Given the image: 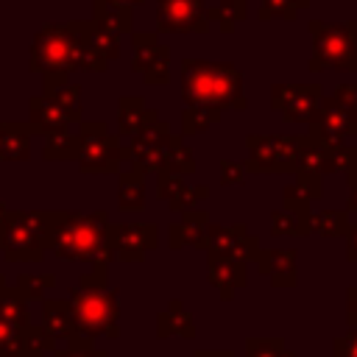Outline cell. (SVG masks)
<instances>
[{
    "label": "cell",
    "mask_w": 357,
    "mask_h": 357,
    "mask_svg": "<svg viewBox=\"0 0 357 357\" xmlns=\"http://www.w3.org/2000/svg\"><path fill=\"white\" fill-rule=\"evenodd\" d=\"M45 248L67 262H84L89 268H109L114 248L109 243V212L47 209L45 215Z\"/></svg>",
    "instance_id": "obj_1"
},
{
    "label": "cell",
    "mask_w": 357,
    "mask_h": 357,
    "mask_svg": "<svg viewBox=\"0 0 357 357\" xmlns=\"http://www.w3.org/2000/svg\"><path fill=\"white\" fill-rule=\"evenodd\" d=\"M181 100L184 106L243 112L248 106L243 92V73L229 61L181 59Z\"/></svg>",
    "instance_id": "obj_2"
},
{
    "label": "cell",
    "mask_w": 357,
    "mask_h": 357,
    "mask_svg": "<svg viewBox=\"0 0 357 357\" xmlns=\"http://www.w3.org/2000/svg\"><path fill=\"white\" fill-rule=\"evenodd\" d=\"M109 268L84 271L78 284L70 290V304L75 315V335L95 340V337H117L120 335V301L117 290L106 282Z\"/></svg>",
    "instance_id": "obj_3"
},
{
    "label": "cell",
    "mask_w": 357,
    "mask_h": 357,
    "mask_svg": "<svg viewBox=\"0 0 357 357\" xmlns=\"http://www.w3.org/2000/svg\"><path fill=\"white\" fill-rule=\"evenodd\" d=\"M75 47L78 20L47 22L33 33L28 70L42 75V92H53L70 81V73H75Z\"/></svg>",
    "instance_id": "obj_4"
},
{
    "label": "cell",
    "mask_w": 357,
    "mask_h": 357,
    "mask_svg": "<svg viewBox=\"0 0 357 357\" xmlns=\"http://www.w3.org/2000/svg\"><path fill=\"white\" fill-rule=\"evenodd\" d=\"M307 31L312 36V53L307 59L310 73H321V70L357 73V20H346V22L310 20Z\"/></svg>",
    "instance_id": "obj_5"
},
{
    "label": "cell",
    "mask_w": 357,
    "mask_h": 357,
    "mask_svg": "<svg viewBox=\"0 0 357 357\" xmlns=\"http://www.w3.org/2000/svg\"><path fill=\"white\" fill-rule=\"evenodd\" d=\"M47 209H8L0 220V254L8 262H42Z\"/></svg>",
    "instance_id": "obj_6"
},
{
    "label": "cell",
    "mask_w": 357,
    "mask_h": 357,
    "mask_svg": "<svg viewBox=\"0 0 357 357\" xmlns=\"http://www.w3.org/2000/svg\"><path fill=\"white\" fill-rule=\"evenodd\" d=\"M75 137H78L75 162L84 173L109 176V173L123 170V159H120L123 139L117 134H112L103 120H81Z\"/></svg>",
    "instance_id": "obj_7"
},
{
    "label": "cell",
    "mask_w": 357,
    "mask_h": 357,
    "mask_svg": "<svg viewBox=\"0 0 357 357\" xmlns=\"http://www.w3.org/2000/svg\"><path fill=\"white\" fill-rule=\"evenodd\" d=\"M301 142H304V134H293V137L248 134L245 137V148H248L245 170L248 173H268V176L293 173L296 156L301 151Z\"/></svg>",
    "instance_id": "obj_8"
},
{
    "label": "cell",
    "mask_w": 357,
    "mask_h": 357,
    "mask_svg": "<svg viewBox=\"0 0 357 357\" xmlns=\"http://www.w3.org/2000/svg\"><path fill=\"white\" fill-rule=\"evenodd\" d=\"M307 134L321 145H343L346 137H357V109L340 103L335 95H324L312 120L307 123Z\"/></svg>",
    "instance_id": "obj_9"
},
{
    "label": "cell",
    "mask_w": 357,
    "mask_h": 357,
    "mask_svg": "<svg viewBox=\"0 0 357 357\" xmlns=\"http://www.w3.org/2000/svg\"><path fill=\"white\" fill-rule=\"evenodd\" d=\"M131 70L142 75L148 86H167L170 47L159 42L156 31H131Z\"/></svg>",
    "instance_id": "obj_10"
},
{
    "label": "cell",
    "mask_w": 357,
    "mask_h": 357,
    "mask_svg": "<svg viewBox=\"0 0 357 357\" xmlns=\"http://www.w3.org/2000/svg\"><path fill=\"white\" fill-rule=\"evenodd\" d=\"M170 126L159 117L153 126H148L145 131H139L137 137L128 139V145H123L120 159L126 167H134L137 173H159L162 167V151L170 139Z\"/></svg>",
    "instance_id": "obj_11"
},
{
    "label": "cell",
    "mask_w": 357,
    "mask_h": 357,
    "mask_svg": "<svg viewBox=\"0 0 357 357\" xmlns=\"http://www.w3.org/2000/svg\"><path fill=\"white\" fill-rule=\"evenodd\" d=\"M321 98H324V86L315 81L271 86V109L279 112L284 123H310Z\"/></svg>",
    "instance_id": "obj_12"
},
{
    "label": "cell",
    "mask_w": 357,
    "mask_h": 357,
    "mask_svg": "<svg viewBox=\"0 0 357 357\" xmlns=\"http://www.w3.org/2000/svg\"><path fill=\"white\" fill-rule=\"evenodd\" d=\"M206 0H156V33H206Z\"/></svg>",
    "instance_id": "obj_13"
},
{
    "label": "cell",
    "mask_w": 357,
    "mask_h": 357,
    "mask_svg": "<svg viewBox=\"0 0 357 357\" xmlns=\"http://www.w3.org/2000/svg\"><path fill=\"white\" fill-rule=\"evenodd\" d=\"M59 343L42 329V324H6L0 321V357H47Z\"/></svg>",
    "instance_id": "obj_14"
},
{
    "label": "cell",
    "mask_w": 357,
    "mask_h": 357,
    "mask_svg": "<svg viewBox=\"0 0 357 357\" xmlns=\"http://www.w3.org/2000/svg\"><path fill=\"white\" fill-rule=\"evenodd\" d=\"M109 243L114 248V259L142 262L145 254L159 245V226L156 223H109Z\"/></svg>",
    "instance_id": "obj_15"
},
{
    "label": "cell",
    "mask_w": 357,
    "mask_h": 357,
    "mask_svg": "<svg viewBox=\"0 0 357 357\" xmlns=\"http://www.w3.org/2000/svg\"><path fill=\"white\" fill-rule=\"evenodd\" d=\"M204 251L223 254V257H231V259L251 265L259 259L262 245H259V234H251L245 223H234V226H209V237H206Z\"/></svg>",
    "instance_id": "obj_16"
},
{
    "label": "cell",
    "mask_w": 357,
    "mask_h": 357,
    "mask_svg": "<svg viewBox=\"0 0 357 357\" xmlns=\"http://www.w3.org/2000/svg\"><path fill=\"white\" fill-rule=\"evenodd\" d=\"M206 279L220 293L223 301H231L234 293L248 284V265L240 262V259L206 251Z\"/></svg>",
    "instance_id": "obj_17"
},
{
    "label": "cell",
    "mask_w": 357,
    "mask_h": 357,
    "mask_svg": "<svg viewBox=\"0 0 357 357\" xmlns=\"http://www.w3.org/2000/svg\"><path fill=\"white\" fill-rule=\"evenodd\" d=\"M209 212L206 209H187L178 215L176 223H170L167 229V245L173 251L178 248H206V237H209Z\"/></svg>",
    "instance_id": "obj_18"
},
{
    "label": "cell",
    "mask_w": 357,
    "mask_h": 357,
    "mask_svg": "<svg viewBox=\"0 0 357 357\" xmlns=\"http://www.w3.org/2000/svg\"><path fill=\"white\" fill-rule=\"evenodd\" d=\"M28 112H31L28 123H31L33 134H42V137H45V134H53V131H67L70 126H75L73 114H70L64 106H59L56 98L47 95V92L31 95Z\"/></svg>",
    "instance_id": "obj_19"
},
{
    "label": "cell",
    "mask_w": 357,
    "mask_h": 357,
    "mask_svg": "<svg viewBox=\"0 0 357 357\" xmlns=\"http://www.w3.org/2000/svg\"><path fill=\"white\" fill-rule=\"evenodd\" d=\"M298 251L296 248H262L259 259L254 262L257 271L273 284V287H296L298 284Z\"/></svg>",
    "instance_id": "obj_20"
},
{
    "label": "cell",
    "mask_w": 357,
    "mask_h": 357,
    "mask_svg": "<svg viewBox=\"0 0 357 357\" xmlns=\"http://www.w3.org/2000/svg\"><path fill=\"white\" fill-rule=\"evenodd\" d=\"M159 120V112L145 106V100L139 95H123L117 100V137H137L139 131H145L148 126H153Z\"/></svg>",
    "instance_id": "obj_21"
},
{
    "label": "cell",
    "mask_w": 357,
    "mask_h": 357,
    "mask_svg": "<svg viewBox=\"0 0 357 357\" xmlns=\"http://www.w3.org/2000/svg\"><path fill=\"white\" fill-rule=\"evenodd\" d=\"M33 128L25 120H0V159L3 162H25L31 159Z\"/></svg>",
    "instance_id": "obj_22"
},
{
    "label": "cell",
    "mask_w": 357,
    "mask_h": 357,
    "mask_svg": "<svg viewBox=\"0 0 357 357\" xmlns=\"http://www.w3.org/2000/svg\"><path fill=\"white\" fill-rule=\"evenodd\" d=\"M42 329L56 343L75 337V315L70 298H42Z\"/></svg>",
    "instance_id": "obj_23"
},
{
    "label": "cell",
    "mask_w": 357,
    "mask_h": 357,
    "mask_svg": "<svg viewBox=\"0 0 357 357\" xmlns=\"http://www.w3.org/2000/svg\"><path fill=\"white\" fill-rule=\"evenodd\" d=\"M89 22L112 36H123L134 31V11L128 6L112 3V0H92V17Z\"/></svg>",
    "instance_id": "obj_24"
},
{
    "label": "cell",
    "mask_w": 357,
    "mask_h": 357,
    "mask_svg": "<svg viewBox=\"0 0 357 357\" xmlns=\"http://www.w3.org/2000/svg\"><path fill=\"white\" fill-rule=\"evenodd\" d=\"M156 335H159V337L178 335V337H184V340H192V337H195L192 312L184 307L181 298H170V301H167V310L156 315Z\"/></svg>",
    "instance_id": "obj_25"
},
{
    "label": "cell",
    "mask_w": 357,
    "mask_h": 357,
    "mask_svg": "<svg viewBox=\"0 0 357 357\" xmlns=\"http://www.w3.org/2000/svg\"><path fill=\"white\" fill-rule=\"evenodd\" d=\"M117 206L123 212L145 209V176L134 167H123L117 173Z\"/></svg>",
    "instance_id": "obj_26"
},
{
    "label": "cell",
    "mask_w": 357,
    "mask_h": 357,
    "mask_svg": "<svg viewBox=\"0 0 357 357\" xmlns=\"http://www.w3.org/2000/svg\"><path fill=\"white\" fill-rule=\"evenodd\" d=\"M195 156L190 151V145L184 142L181 134H170L165 151H162V167L165 173H176V176H192L195 173Z\"/></svg>",
    "instance_id": "obj_27"
},
{
    "label": "cell",
    "mask_w": 357,
    "mask_h": 357,
    "mask_svg": "<svg viewBox=\"0 0 357 357\" xmlns=\"http://www.w3.org/2000/svg\"><path fill=\"white\" fill-rule=\"evenodd\" d=\"M209 25L215 22L223 33L234 31V25L248 20V0H218L215 6H206Z\"/></svg>",
    "instance_id": "obj_28"
},
{
    "label": "cell",
    "mask_w": 357,
    "mask_h": 357,
    "mask_svg": "<svg viewBox=\"0 0 357 357\" xmlns=\"http://www.w3.org/2000/svg\"><path fill=\"white\" fill-rule=\"evenodd\" d=\"M310 229L321 237H346L351 231V215L346 209H321L310 215Z\"/></svg>",
    "instance_id": "obj_29"
},
{
    "label": "cell",
    "mask_w": 357,
    "mask_h": 357,
    "mask_svg": "<svg viewBox=\"0 0 357 357\" xmlns=\"http://www.w3.org/2000/svg\"><path fill=\"white\" fill-rule=\"evenodd\" d=\"M78 156V137L67 128V131H53L45 134L42 142V159L47 162H70Z\"/></svg>",
    "instance_id": "obj_30"
},
{
    "label": "cell",
    "mask_w": 357,
    "mask_h": 357,
    "mask_svg": "<svg viewBox=\"0 0 357 357\" xmlns=\"http://www.w3.org/2000/svg\"><path fill=\"white\" fill-rule=\"evenodd\" d=\"M223 112L212 109V106H184L181 112V137H192V134H204L209 126L220 123Z\"/></svg>",
    "instance_id": "obj_31"
},
{
    "label": "cell",
    "mask_w": 357,
    "mask_h": 357,
    "mask_svg": "<svg viewBox=\"0 0 357 357\" xmlns=\"http://www.w3.org/2000/svg\"><path fill=\"white\" fill-rule=\"evenodd\" d=\"M312 0H262L257 20L271 22V20H284V22H296L298 11H307Z\"/></svg>",
    "instance_id": "obj_32"
},
{
    "label": "cell",
    "mask_w": 357,
    "mask_h": 357,
    "mask_svg": "<svg viewBox=\"0 0 357 357\" xmlns=\"http://www.w3.org/2000/svg\"><path fill=\"white\" fill-rule=\"evenodd\" d=\"M0 321H6V324H17V326L31 324L28 301L17 293V287H6V290L0 293Z\"/></svg>",
    "instance_id": "obj_33"
},
{
    "label": "cell",
    "mask_w": 357,
    "mask_h": 357,
    "mask_svg": "<svg viewBox=\"0 0 357 357\" xmlns=\"http://www.w3.org/2000/svg\"><path fill=\"white\" fill-rule=\"evenodd\" d=\"M56 284V276L53 273H20L17 276V293L25 298V301H42L45 298V290H50Z\"/></svg>",
    "instance_id": "obj_34"
},
{
    "label": "cell",
    "mask_w": 357,
    "mask_h": 357,
    "mask_svg": "<svg viewBox=\"0 0 357 357\" xmlns=\"http://www.w3.org/2000/svg\"><path fill=\"white\" fill-rule=\"evenodd\" d=\"M271 234L273 237H307V234H312V229L304 226L287 209H271Z\"/></svg>",
    "instance_id": "obj_35"
},
{
    "label": "cell",
    "mask_w": 357,
    "mask_h": 357,
    "mask_svg": "<svg viewBox=\"0 0 357 357\" xmlns=\"http://www.w3.org/2000/svg\"><path fill=\"white\" fill-rule=\"evenodd\" d=\"M310 198H307V192L298 187V184H287L284 190H282V209H287L290 215H296L304 226H310V215H312V209H310Z\"/></svg>",
    "instance_id": "obj_36"
},
{
    "label": "cell",
    "mask_w": 357,
    "mask_h": 357,
    "mask_svg": "<svg viewBox=\"0 0 357 357\" xmlns=\"http://www.w3.org/2000/svg\"><path fill=\"white\" fill-rule=\"evenodd\" d=\"M84 31H86L89 45H92V47H95L106 61H114V59L120 56V36H112V33H106V31L95 28L89 20H84Z\"/></svg>",
    "instance_id": "obj_37"
},
{
    "label": "cell",
    "mask_w": 357,
    "mask_h": 357,
    "mask_svg": "<svg viewBox=\"0 0 357 357\" xmlns=\"http://www.w3.org/2000/svg\"><path fill=\"white\" fill-rule=\"evenodd\" d=\"M245 357H296L282 337H248Z\"/></svg>",
    "instance_id": "obj_38"
},
{
    "label": "cell",
    "mask_w": 357,
    "mask_h": 357,
    "mask_svg": "<svg viewBox=\"0 0 357 357\" xmlns=\"http://www.w3.org/2000/svg\"><path fill=\"white\" fill-rule=\"evenodd\" d=\"M326 167H329V173H343V176L357 173V145H346L343 142V145L329 148Z\"/></svg>",
    "instance_id": "obj_39"
},
{
    "label": "cell",
    "mask_w": 357,
    "mask_h": 357,
    "mask_svg": "<svg viewBox=\"0 0 357 357\" xmlns=\"http://www.w3.org/2000/svg\"><path fill=\"white\" fill-rule=\"evenodd\" d=\"M206 195H209V187H206V184H190V181H187V187L167 204V209L176 212V215H181V212H187V209H195V204L204 201Z\"/></svg>",
    "instance_id": "obj_40"
},
{
    "label": "cell",
    "mask_w": 357,
    "mask_h": 357,
    "mask_svg": "<svg viewBox=\"0 0 357 357\" xmlns=\"http://www.w3.org/2000/svg\"><path fill=\"white\" fill-rule=\"evenodd\" d=\"M47 95H53V98H56V103H59V106H64V109L73 114V120H75V123H81V120H84V117H81V86H78V84L67 81L64 86H59V89H53V92H47Z\"/></svg>",
    "instance_id": "obj_41"
},
{
    "label": "cell",
    "mask_w": 357,
    "mask_h": 357,
    "mask_svg": "<svg viewBox=\"0 0 357 357\" xmlns=\"http://www.w3.org/2000/svg\"><path fill=\"white\" fill-rule=\"evenodd\" d=\"M53 357H109L103 349H98L92 340H86V337H73V340H67L61 349H56L53 351Z\"/></svg>",
    "instance_id": "obj_42"
},
{
    "label": "cell",
    "mask_w": 357,
    "mask_h": 357,
    "mask_svg": "<svg viewBox=\"0 0 357 357\" xmlns=\"http://www.w3.org/2000/svg\"><path fill=\"white\" fill-rule=\"evenodd\" d=\"M245 162H234V159H220L218 165V178H220V187H243L245 184Z\"/></svg>",
    "instance_id": "obj_43"
},
{
    "label": "cell",
    "mask_w": 357,
    "mask_h": 357,
    "mask_svg": "<svg viewBox=\"0 0 357 357\" xmlns=\"http://www.w3.org/2000/svg\"><path fill=\"white\" fill-rule=\"evenodd\" d=\"M184 187H187V178H184V176L165 173V170H159V173H156V195H159L165 204H170V201H173Z\"/></svg>",
    "instance_id": "obj_44"
},
{
    "label": "cell",
    "mask_w": 357,
    "mask_h": 357,
    "mask_svg": "<svg viewBox=\"0 0 357 357\" xmlns=\"http://www.w3.org/2000/svg\"><path fill=\"white\" fill-rule=\"evenodd\" d=\"M332 95H335L340 103H346V106L357 109V84H337Z\"/></svg>",
    "instance_id": "obj_45"
},
{
    "label": "cell",
    "mask_w": 357,
    "mask_h": 357,
    "mask_svg": "<svg viewBox=\"0 0 357 357\" xmlns=\"http://www.w3.org/2000/svg\"><path fill=\"white\" fill-rule=\"evenodd\" d=\"M346 324L349 329L357 326V284L346 290Z\"/></svg>",
    "instance_id": "obj_46"
},
{
    "label": "cell",
    "mask_w": 357,
    "mask_h": 357,
    "mask_svg": "<svg viewBox=\"0 0 357 357\" xmlns=\"http://www.w3.org/2000/svg\"><path fill=\"white\" fill-rule=\"evenodd\" d=\"M346 190H349V201H346V212L357 215V173L346 176Z\"/></svg>",
    "instance_id": "obj_47"
},
{
    "label": "cell",
    "mask_w": 357,
    "mask_h": 357,
    "mask_svg": "<svg viewBox=\"0 0 357 357\" xmlns=\"http://www.w3.org/2000/svg\"><path fill=\"white\" fill-rule=\"evenodd\" d=\"M332 357H357V349L346 340V337H337L332 343Z\"/></svg>",
    "instance_id": "obj_48"
},
{
    "label": "cell",
    "mask_w": 357,
    "mask_h": 357,
    "mask_svg": "<svg viewBox=\"0 0 357 357\" xmlns=\"http://www.w3.org/2000/svg\"><path fill=\"white\" fill-rule=\"evenodd\" d=\"M346 259L357 262V223H351V231L346 234Z\"/></svg>",
    "instance_id": "obj_49"
},
{
    "label": "cell",
    "mask_w": 357,
    "mask_h": 357,
    "mask_svg": "<svg viewBox=\"0 0 357 357\" xmlns=\"http://www.w3.org/2000/svg\"><path fill=\"white\" fill-rule=\"evenodd\" d=\"M192 357H234L229 349H198Z\"/></svg>",
    "instance_id": "obj_50"
},
{
    "label": "cell",
    "mask_w": 357,
    "mask_h": 357,
    "mask_svg": "<svg viewBox=\"0 0 357 357\" xmlns=\"http://www.w3.org/2000/svg\"><path fill=\"white\" fill-rule=\"evenodd\" d=\"M112 3H120V6H128V8H134V6H139V3H145V0H112Z\"/></svg>",
    "instance_id": "obj_51"
},
{
    "label": "cell",
    "mask_w": 357,
    "mask_h": 357,
    "mask_svg": "<svg viewBox=\"0 0 357 357\" xmlns=\"http://www.w3.org/2000/svg\"><path fill=\"white\" fill-rule=\"evenodd\" d=\"M6 287H8V284H6V276H3V273H0V293H3V290H6Z\"/></svg>",
    "instance_id": "obj_52"
},
{
    "label": "cell",
    "mask_w": 357,
    "mask_h": 357,
    "mask_svg": "<svg viewBox=\"0 0 357 357\" xmlns=\"http://www.w3.org/2000/svg\"><path fill=\"white\" fill-rule=\"evenodd\" d=\"M6 212H8V206H6V204H0V220H3V215H6Z\"/></svg>",
    "instance_id": "obj_53"
}]
</instances>
